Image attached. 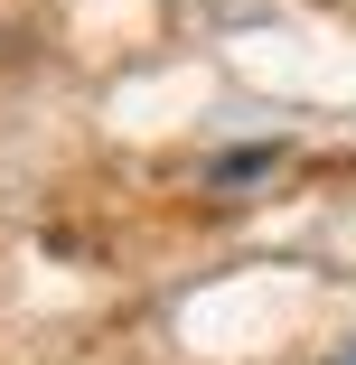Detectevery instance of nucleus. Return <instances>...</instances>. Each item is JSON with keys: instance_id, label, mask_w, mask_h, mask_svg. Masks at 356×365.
<instances>
[{"instance_id": "nucleus-1", "label": "nucleus", "mask_w": 356, "mask_h": 365, "mask_svg": "<svg viewBox=\"0 0 356 365\" xmlns=\"http://www.w3.org/2000/svg\"><path fill=\"white\" fill-rule=\"evenodd\" d=\"M263 169H272V150H225V160H216L225 187H235V178H263Z\"/></svg>"}, {"instance_id": "nucleus-2", "label": "nucleus", "mask_w": 356, "mask_h": 365, "mask_svg": "<svg viewBox=\"0 0 356 365\" xmlns=\"http://www.w3.org/2000/svg\"><path fill=\"white\" fill-rule=\"evenodd\" d=\"M319 365H356V337H347V346H328V356H319Z\"/></svg>"}]
</instances>
